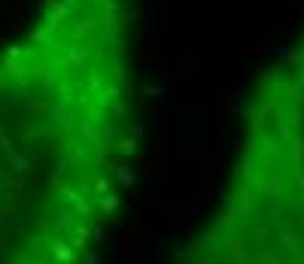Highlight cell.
<instances>
[{"mask_svg": "<svg viewBox=\"0 0 304 264\" xmlns=\"http://www.w3.org/2000/svg\"><path fill=\"white\" fill-rule=\"evenodd\" d=\"M134 146V0H46L0 46V264L98 261Z\"/></svg>", "mask_w": 304, "mask_h": 264, "instance_id": "obj_1", "label": "cell"}, {"mask_svg": "<svg viewBox=\"0 0 304 264\" xmlns=\"http://www.w3.org/2000/svg\"><path fill=\"white\" fill-rule=\"evenodd\" d=\"M186 264H304V25L259 76Z\"/></svg>", "mask_w": 304, "mask_h": 264, "instance_id": "obj_2", "label": "cell"}]
</instances>
